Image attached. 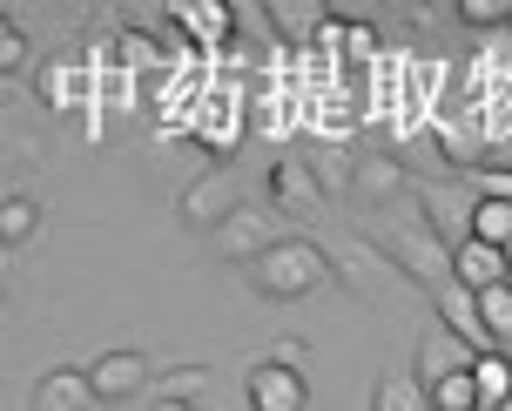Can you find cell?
Returning a JSON list of instances; mask_svg holds the SVG:
<instances>
[{
  "label": "cell",
  "mask_w": 512,
  "mask_h": 411,
  "mask_svg": "<svg viewBox=\"0 0 512 411\" xmlns=\"http://www.w3.org/2000/svg\"><path fill=\"white\" fill-rule=\"evenodd\" d=\"M384 257L398 263L405 277H418L425 290H432V304L452 290V250H445V236L425 223V209H398L391 223H384Z\"/></svg>",
  "instance_id": "cell-1"
},
{
  "label": "cell",
  "mask_w": 512,
  "mask_h": 411,
  "mask_svg": "<svg viewBox=\"0 0 512 411\" xmlns=\"http://www.w3.org/2000/svg\"><path fill=\"white\" fill-rule=\"evenodd\" d=\"M324 277H331V250H317V243H304V236H290V243H277L270 257L250 263L256 297H270V304H304V297L324 290Z\"/></svg>",
  "instance_id": "cell-2"
},
{
  "label": "cell",
  "mask_w": 512,
  "mask_h": 411,
  "mask_svg": "<svg viewBox=\"0 0 512 411\" xmlns=\"http://www.w3.org/2000/svg\"><path fill=\"white\" fill-rule=\"evenodd\" d=\"M277 243H290V236H283L277 203H243L230 223L216 230V250H223L230 263H256V257H270Z\"/></svg>",
  "instance_id": "cell-3"
},
{
  "label": "cell",
  "mask_w": 512,
  "mask_h": 411,
  "mask_svg": "<svg viewBox=\"0 0 512 411\" xmlns=\"http://www.w3.org/2000/svg\"><path fill=\"white\" fill-rule=\"evenodd\" d=\"M182 223H189V230H223V223H230L236 209V189H230V162H216V169H203V176L189 182V189H182Z\"/></svg>",
  "instance_id": "cell-4"
},
{
  "label": "cell",
  "mask_w": 512,
  "mask_h": 411,
  "mask_svg": "<svg viewBox=\"0 0 512 411\" xmlns=\"http://www.w3.org/2000/svg\"><path fill=\"white\" fill-rule=\"evenodd\" d=\"M270 196H277L283 216H317V209L331 203V196H324V176H317V162H304V155H277V169H270Z\"/></svg>",
  "instance_id": "cell-5"
},
{
  "label": "cell",
  "mask_w": 512,
  "mask_h": 411,
  "mask_svg": "<svg viewBox=\"0 0 512 411\" xmlns=\"http://www.w3.org/2000/svg\"><path fill=\"white\" fill-rule=\"evenodd\" d=\"M472 358H479V351H472L452 324H438V317H432V324H425V337H418V385H425V391L445 385L452 371H472Z\"/></svg>",
  "instance_id": "cell-6"
},
{
  "label": "cell",
  "mask_w": 512,
  "mask_h": 411,
  "mask_svg": "<svg viewBox=\"0 0 512 411\" xmlns=\"http://www.w3.org/2000/svg\"><path fill=\"white\" fill-rule=\"evenodd\" d=\"M304 405H310L304 371H290V364H277V358H263L250 371V411H304Z\"/></svg>",
  "instance_id": "cell-7"
},
{
  "label": "cell",
  "mask_w": 512,
  "mask_h": 411,
  "mask_svg": "<svg viewBox=\"0 0 512 411\" xmlns=\"http://www.w3.org/2000/svg\"><path fill=\"white\" fill-rule=\"evenodd\" d=\"M88 378H95V391H102V405H115V398H135L155 371H149L142 351H128V344H122V351H102V358L88 364Z\"/></svg>",
  "instance_id": "cell-8"
},
{
  "label": "cell",
  "mask_w": 512,
  "mask_h": 411,
  "mask_svg": "<svg viewBox=\"0 0 512 411\" xmlns=\"http://www.w3.org/2000/svg\"><path fill=\"white\" fill-rule=\"evenodd\" d=\"M452 277L465 283V290H499V283H512V263L506 250H492V243H452Z\"/></svg>",
  "instance_id": "cell-9"
},
{
  "label": "cell",
  "mask_w": 512,
  "mask_h": 411,
  "mask_svg": "<svg viewBox=\"0 0 512 411\" xmlns=\"http://www.w3.org/2000/svg\"><path fill=\"white\" fill-rule=\"evenodd\" d=\"M102 405V391H95V378L88 371H48L41 385H34V411H95Z\"/></svg>",
  "instance_id": "cell-10"
},
{
  "label": "cell",
  "mask_w": 512,
  "mask_h": 411,
  "mask_svg": "<svg viewBox=\"0 0 512 411\" xmlns=\"http://www.w3.org/2000/svg\"><path fill=\"white\" fill-rule=\"evenodd\" d=\"M438 324H452V331L472 344V351H492L486 337V317H479V290H465V283H452L445 297H438Z\"/></svg>",
  "instance_id": "cell-11"
},
{
  "label": "cell",
  "mask_w": 512,
  "mask_h": 411,
  "mask_svg": "<svg viewBox=\"0 0 512 411\" xmlns=\"http://www.w3.org/2000/svg\"><path fill=\"white\" fill-rule=\"evenodd\" d=\"M398 189H405V169H398L391 155H358V162H351V196H358V203H391Z\"/></svg>",
  "instance_id": "cell-12"
},
{
  "label": "cell",
  "mask_w": 512,
  "mask_h": 411,
  "mask_svg": "<svg viewBox=\"0 0 512 411\" xmlns=\"http://www.w3.org/2000/svg\"><path fill=\"white\" fill-rule=\"evenodd\" d=\"M465 236H472V243H492V250H512V203L472 196V209H465Z\"/></svg>",
  "instance_id": "cell-13"
},
{
  "label": "cell",
  "mask_w": 512,
  "mask_h": 411,
  "mask_svg": "<svg viewBox=\"0 0 512 411\" xmlns=\"http://www.w3.org/2000/svg\"><path fill=\"white\" fill-rule=\"evenodd\" d=\"M41 102H48L54 115H75V108H88V68H68V61H54L48 75H41Z\"/></svg>",
  "instance_id": "cell-14"
},
{
  "label": "cell",
  "mask_w": 512,
  "mask_h": 411,
  "mask_svg": "<svg viewBox=\"0 0 512 411\" xmlns=\"http://www.w3.org/2000/svg\"><path fill=\"white\" fill-rule=\"evenodd\" d=\"M169 21L189 27L196 41H223L230 21H236V7H216V0H176V7H169Z\"/></svg>",
  "instance_id": "cell-15"
},
{
  "label": "cell",
  "mask_w": 512,
  "mask_h": 411,
  "mask_svg": "<svg viewBox=\"0 0 512 411\" xmlns=\"http://www.w3.org/2000/svg\"><path fill=\"white\" fill-rule=\"evenodd\" d=\"M371 411H438V405H432V391L418 385V371H398V378H378Z\"/></svg>",
  "instance_id": "cell-16"
},
{
  "label": "cell",
  "mask_w": 512,
  "mask_h": 411,
  "mask_svg": "<svg viewBox=\"0 0 512 411\" xmlns=\"http://www.w3.org/2000/svg\"><path fill=\"white\" fill-rule=\"evenodd\" d=\"M331 270H344L358 297H371V290H378V257H371V243H358V236H344V243H337Z\"/></svg>",
  "instance_id": "cell-17"
},
{
  "label": "cell",
  "mask_w": 512,
  "mask_h": 411,
  "mask_svg": "<svg viewBox=\"0 0 512 411\" xmlns=\"http://www.w3.org/2000/svg\"><path fill=\"white\" fill-rule=\"evenodd\" d=\"M34 230H41V209L27 203V196H7V203H0V243H7V257H14V250H27V243H34Z\"/></svg>",
  "instance_id": "cell-18"
},
{
  "label": "cell",
  "mask_w": 512,
  "mask_h": 411,
  "mask_svg": "<svg viewBox=\"0 0 512 411\" xmlns=\"http://www.w3.org/2000/svg\"><path fill=\"white\" fill-rule=\"evenodd\" d=\"M472 378H479V398H486V411L512 398V358H506V351H479V358H472Z\"/></svg>",
  "instance_id": "cell-19"
},
{
  "label": "cell",
  "mask_w": 512,
  "mask_h": 411,
  "mask_svg": "<svg viewBox=\"0 0 512 411\" xmlns=\"http://www.w3.org/2000/svg\"><path fill=\"white\" fill-rule=\"evenodd\" d=\"M263 21L277 34H310V27H331V14L317 0H277V7H263Z\"/></svg>",
  "instance_id": "cell-20"
},
{
  "label": "cell",
  "mask_w": 512,
  "mask_h": 411,
  "mask_svg": "<svg viewBox=\"0 0 512 411\" xmlns=\"http://www.w3.org/2000/svg\"><path fill=\"white\" fill-rule=\"evenodd\" d=\"M479 317H486L492 351H499V344H512V283H499V290H479Z\"/></svg>",
  "instance_id": "cell-21"
},
{
  "label": "cell",
  "mask_w": 512,
  "mask_h": 411,
  "mask_svg": "<svg viewBox=\"0 0 512 411\" xmlns=\"http://www.w3.org/2000/svg\"><path fill=\"white\" fill-rule=\"evenodd\" d=\"M432 405L438 411H486V398H479V378L472 371H452L445 385H432Z\"/></svg>",
  "instance_id": "cell-22"
},
{
  "label": "cell",
  "mask_w": 512,
  "mask_h": 411,
  "mask_svg": "<svg viewBox=\"0 0 512 411\" xmlns=\"http://www.w3.org/2000/svg\"><path fill=\"white\" fill-rule=\"evenodd\" d=\"M209 391V364H176V371H162V398H182V405H196Z\"/></svg>",
  "instance_id": "cell-23"
},
{
  "label": "cell",
  "mask_w": 512,
  "mask_h": 411,
  "mask_svg": "<svg viewBox=\"0 0 512 411\" xmlns=\"http://www.w3.org/2000/svg\"><path fill=\"white\" fill-rule=\"evenodd\" d=\"M438 149H445V162H459L465 176L479 169V162H472V155H479V135H472V129H459V122H445V129H438Z\"/></svg>",
  "instance_id": "cell-24"
},
{
  "label": "cell",
  "mask_w": 512,
  "mask_h": 411,
  "mask_svg": "<svg viewBox=\"0 0 512 411\" xmlns=\"http://www.w3.org/2000/svg\"><path fill=\"white\" fill-rule=\"evenodd\" d=\"M459 21H472V27H512V0H459Z\"/></svg>",
  "instance_id": "cell-25"
},
{
  "label": "cell",
  "mask_w": 512,
  "mask_h": 411,
  "mask_svg": "<svg viewBox=\"0 0 512 411\" xmlns=\"http://www.w3.org/2000/svg\"><path fill=\"white\" fill-rule=\"evenodd\" d=\"M472 189H479V196H492V203H512V169H472Z\"/></svg>",
  "instance_id": "cell-26"
},
{
  "label": "cell",
  "mask_w": 512,
  "mask_h": 411,
  "mask_svg": "<svg viewBox=\"0 0 512 411\" xmlns=\"http://www.w3.org/2000/svg\"><path fill=\"white\" fill-rule=\"evenodd\" d=\"M27 68V27H7L0 34V75H21Z\"/></svg>",
  "instance_id": "cell-27"
},
{
  "label": "cell",
  "mask_w": 512,
  "mask_h": 411,
  "mask_svg": "<svg viewBox=\"0 0 512 411\" xmlns=\"http://www.w3.org/2000/svg\"><path fill=\"white\" fill-rule=\"evenodd\" d=\"M304 351H310L304 337H277V344H270V358H277V364H290V371H304Z\"/></svg>",
  "instance_id": "cell-28"
},
{
  "label": "cell",
  "mask_w": 512,
  "mask_h": 411,
  "mask_svg": "<svg viewBox=\"0 0 512 411\" xmlns=\"http://www.w3.org/2000/svg\"><path fill=\"white\" fill-rule=\"evenodd\" d=\"M344 48H351V54H371V48H378V41H371L364 27H344Z\"/></svg>",
  "instance_id": "cell-29"
},
{
  "label": "cell",
  "mask_w": 512,
  "mask_h": 411,
  "mask_svg": "<svg viewBox=\"0 0 512 411\" xmlns=\"http://www.w3.org/2000/svg\"><path fill=\"white\" fill-rule=\"evenodd\" d=\"M149 411H196V405H182V398H155Z\"/></svg>",
  "instance_id": "cell-30"
},
{
  "label": "cell",
  "mask_w": 512,
  "mask_h": 411,
  "mask_svg": "<svg viewBox=\"0 0 512 411\" xmlns=\"http://www.w3.org/2000/svg\"><path fill=\"white\" fill-rule=\"evenodd\" d=\"M492 411H512V398H506V405H492Z\"/></svg>",
  "instance_id": "cell-31"
},
{
  "label": "cell",
  "mask_w": 512,
  "mask_h": 411,
  "mask_svg": "<svg viewBox=\"0 0 512 411\" xmlns=\"http://www.w3.org/2000/svg\"><path fill=\"white\" fill-rule=\"evenodd\" d=\"M506 263H512V250H506Z\"/></svg>",
  "instance_id": "cell-32"
}]
</instances>
